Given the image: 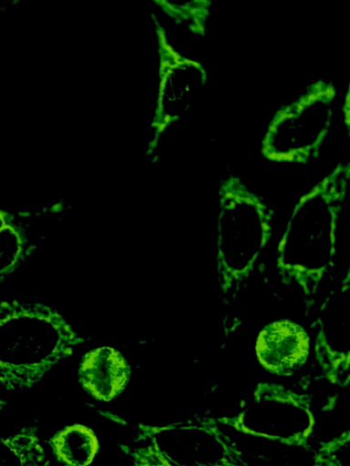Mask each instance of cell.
<instances>
[{
    "label": "cell",
    "mask_w": 350,
    "mask_h": 466,
    "mask_svg": "<svg viewBox=\"0 0 350 466\" xmlns=\"http://www.w3.org/2000/svg\"><path fill=\"white\" fill-rule=\"evenodd\" d=\"M350 175L348 162L337 164L294 205L276 252V268L285 285L302 292L310 311L332 270L339 218Z\"/></svg>",
    "instance_id": "6da1fadb"
},
{
    "label": "cell",
    "mask_w": 350,
    "mask_h": 466,
    "mask_svg": "<svg viewBox=\"0 0 350 466\" xmlns=\"http://www.w3.org/2000/svg\"><path fill=\"white\" fill-rule=\"evenodd\" d=\"M86 341L52 307L38 301H0V385L28 390Z\"/></svg>",
    "instance_id": "7a4b0ae2"
},
{
    "label": "cell",
    "mask_w": 350,
    "mask_h": 466,
    "mask_svg": "<svg viewBox=\"0 0 350 466\" xmlns=\"http://www.w3.org/2000/svg\"><path fill=\"white\" fill-rule=\"evenodd\" d=\"M273 210L237 175L229 173L217 194L216 272L224 305L236 302L273 233Z\"/></svg>",
    "instance_id": "3957f363"
},
{
    "label": "cell",
    "mask_w": 350,
    "mask_h": 466,
    "mask_svg": "<svg viewBox=\"0 0 350 466\" xmlns=\"http://www.w3.org/2000/svg\"><path fill=\"white\" fill-rule=\"evenodd\" d=\"M335 96L332 81L317 79L280 106L262 135V157L299 164L318 157L331 127Z\"/></svg>",
    "instance_id": "277c9868"
},
{
    "label": "cell",
    "mask_w": 350,
    "mask_h": 466,
    "mask_svg": "<svg viewBox=\"0 0 350 466\" xmlns=\"http://www.w3.org/2000/svg\"><path fill=\"white\" fill-rule=\"evenodd\" d=\"M311 401L306 393L273 382H259L238 413L217 421L254 437L304 446L314 426Z\"/></svg>",
    "instance_id": "5b68a950"
},
{
    "label": "cell",
    "mask_w": 350,
    "mask_h": 466,
    "mask_svg": "<svg viewBox=\"0 0 350 466\" xmlns=\"http://www.w3.org/2000/svg\"><path fill=\"white\" fill-rule=\"evenodd\" d=\"M138 438L153 442L172 466H250L236 442L211 417L161 426L139 424Z\"/></svg>",
    "instance_id": "8992f818"
},
{
    "label": "cell",
    "mask_w": 350,
    "mask_h": 466,
    "mask_svg": "<svg viewBox=\"0 0 350 466\" xmlns=\"http://www.w3.org/2000/svg\"><path fill=\"white\" fill-rule=\"evenodd\" d=\"M153 22L160 56L159 90L148 155L155 151L161 135L185 114L207 82V71L202 64L178 52L155 15Z\"/></svg>",
    "instance_id": "52a82bcc"
},
{
    "label": "cell",
    "mask_w": 350,
    "mask_h": 466,
    "mask_svg": "<svg viewBox=\"0 0 350 466\" xmlns=\"http://www.w3.org/2000/svg\"><path fill=\"white\" fill-rule=\"evenodd\" d=\"M349 275L336 295L325 305L324 311L327 318H320L314 339L315 358L326 379L336 385L347 386L349 382V336H348V298Z\"/></svg>",
    "instance_id": "ba28073f"
},
{
    "label": "cell",
    "mask_w": 350,
    "mask_h": 466,
    "mask_svg": "<svg viewBox=\"0 0 350 466\" xmlns=\"http://www.w3.org/2000/svg\"><path fill=\"white\" fill-rule=\"evenodd\" d=\"M255 352L261 365L270 373L288 377L301 369L310 353V337L300 324L274 320L260 331Z\"/></svg>",
    "instance_id": "9c48e42d"
},
{
    "label": "cell",
    "mask_w": 350,
    "mask_h": 466,
    "mask_svg": "<svg viewBox=\"0 0 350 466\" xmlns=\"http://www.w3.org/2000/svg\"><path fill=\"white\" fill-rule=\"evenodd\" d=\"M130 378V367L123 355L111 347H99L86 353L78 368L82 387L99 401L119 395Z\"/></svg>",
    "instance_id": "30bf717a"
},
{
    "label": "cell",
    "mask_w": 350,
    "mask_h": 466,
    "mask_svg": "<svg viewBox=\"0 0 350 466\" xmlns=\"http://www.w3.org/2000/svg\"><path fill=\"white\" fill-rule=\"evenodd\" d=\"M21 217L0 208V284L22 265L35 248L22 225Z\"/></svg>",
    "instance_id": "8fae6325"
},
{
    "label": "cell",
    "mask_w": 350,
    "mask_h": 466,
    "mask_svg": "<svg viewBox=\"0 0 350 466\" xmlns=\"http://www.w3.org/2000/svg\"><path fill=\"white\" fill-rule=\"evenodd\" d=\"M49 443L56 458L66 466H88L98 450L94 431L78 423L56 433Z\"/></svg>",
    "instance_id": "7c38bea8"
},
{
    "label": "cell",
    "mask_w": 350,
    "mask_h": 466,
    "mask_svg": "<svg viewBox=\"0 0 350 466\" xmlns=\"http://www.w3.org/2000/svg\"><path fill=\"white\" fill-rule=\"evenodd\" d=\"M49 463L36 426L0 438V466H49Z\"/></svg>",
    "instance_id": "4fadbf2b"
},
{
    "label": "cell",
    "mask_w": 350,
    "mask_h": 466,
    "mask_svg": "<svg viewBox=\"0 0 350 466\" xmlns=\"http://www.w3.org/2000/svg\"><path fill=\"white\" fill-rule=\"evenodd\" d=\"M154 4L175 23L186 25L194 34L205 35L211 11V0H155Z\"/></svg>",
    "instance_id": "5bb4252c"
},
{
    "label": "cell",
    "mask_w": 350,
    "mask_h": 466,
    "mask_svg": "<svg viewBox=\"0 0 350 466\" xmlns=\"http://www.w3.org/2000/svg\"><path fill=\"white\" fill-rule=\"evenodd\" d=\"M349 431L323 444L312 466H349Z\"/></svg>",
    "instance_id": "9a60e30c"
},
{
    "label": "cell",
    "mask_w": 350,
    "mask_h": 466,
    "mask_svg": "<svg viewBox=\"0 0 350 466\" xmlns=\"http://www.w3.org/2000/svg\"><path fill=\"white\" fill-rule=\"evenodd\" d=\"M122 450L132 459L130 466H172L158 447L151 441L138 448L121 446Z\"/></svg>",
    "instance_id": "2e32d148"
},
{
    "label": "cell",
    "mask_w": 350,
    "mask_h": 466,
    "mask_svg": "<svg viewBox=\"0 0 350 466\" xmlns=\"http://www.w3.org/2000/svg\"><path fill=\"white\" fill-rule=\"evenodd\" d=\"M343 114L345 116V123L348 128L349 127V90H347L345 95V102L343 106Z\"/></svg>",
    "instance_id": "e0dca14e"
},
{
    "label": "cell",
    "mask_w": 350,
    "mask_h": 466,
    "mask_svg": "<svg viewBox=\"0 0 350 466\" xmlns=\"http://www.w3.org/2000/svg\"><path fill=\"white\" fill-rule=\"evenodd\" d=\"M7 400L0 397V412L7 406Z\"/></svg>",
    "instance_id": "ac0fdd59"
},
{
    "label": "cell",
    "mask_w": 350,
    "mask_h": 466,
    "mask_svg": "<svg viewBox=\"0 0 350 466\" xmlns=\"http://www.w3.org/2000/svg\"><path fill=\"white\" fill-rule=\"evenodd\" d=\"M5 10V7L1 6L0 5V15L2 14V12Z\"/></svg>",
    "instance_id": "d6986e66"
}]
</instances>
